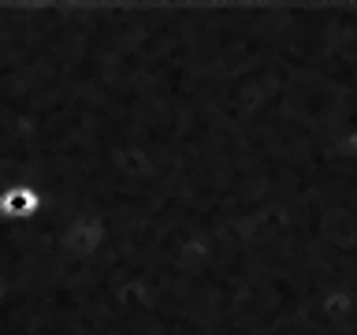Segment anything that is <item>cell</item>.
Wrapping results in <instances>:
<instances>
[{"mask_svg":"<svg viewBox=\"0 0 357 335\" xmlns=\"http://www.w3.org/2000/svg\"><path fill=\"white\" fill-rule=\"evenodd\" d=\"M38 205H41V201H38V194H33L30 186L8 190V194L0 198V212H4V216H30Z\"/></svg>","mask_w":357,"mask_h":335,"instance_id":"cell-1","label":"cell"}]
</instances>
